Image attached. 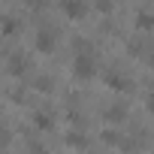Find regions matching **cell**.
<instances>
[{
    "mask_svg": "<svg viewBox=\"0 0 154 154\" xmlns=\"http://www.w3.org/2000/svg\"><path fill=\"white\" fill-rule=\"evenodd\" d=\"M97 57L91 54V51H79L75 54V60H72V75L75 79H91V75L97 72V63H94Z\"/></svg>",
    "mask_w": 154,
    "mask_h": 154,
    "instance_id": "6da1fadb",
    "label": "cell"
},
{
    "mask_svg": "<svg viewBox=\"0 0 154 154\" xmlns=\"http://www.w3.org/2000/svg\"><path fill=\"white\" fill-rule=\"evenodd\" d=\"M54 36H57L54 27H39L36 30V48L39 51H51L54 48Z\"/></svg>",
    "mask_w": 154,
    "mask_h": 154,
    "instance_id": "7a4b0ae2",
    "label": "cell"
},
{
    "mask_svg": "<svg viewBox=\"0 0 154 154\" xmlns=\"http://www.w3.org/2000/svg\"><path fill=\"white\" fill-rule=\"evenodd\" d=\"M60 9L69 18H82L85 15V0H60Z\"/></svg>",
    "mask_w": 154,
    "mask_h": 154,
    "instance_id": "3957f363",
    "label": "cell"
},
{
    "mask_svg": "<svg viewBox=\"0 0 154 154\" xmlns=\"http://www.w3.org/2000/svg\"><path fill=\"white\" fill-rule=\"evenodd\" d=\"M27 69V57H24V51H15L12 57H9V72L12 75H21Z\"/></svg>",
    "mask_w": 154,
    "mask_h": 154,
    "instance_id": "277c9868",
    "label": "cell"
},
{
    "mask_svg": "<svg viewBox=\"0 0 154 154\" xmlns=\"http://www.w3.org/2000/svg\"><path fill=\"white\" fill-rule=\"evenodd\" d=\"M69 145H85V139H82V133H69V139H66Z\"/></svg>",
    "mask_w": 154,
    "mask_h": 154,
    "instance_id": "5b68a950",
    "label": "cell"
},
{
    "mask_svg": "<svg viewBox=\"0 0 154 154\" xmlns=\"http://www.w3.org/2000/svg\"><path fill=\"white\" fill-rule=\"evenodd\" d=\"M109 118H124V106H112L109 109Z\"/></svg>",
    "mask_w": 154,
    "mask_h": 154,
    "instance_id": "8992f818",
    "label": "cell"
},
{
    "mask_svg": "<svg viewBox=\"0 0 154 154\" xmlns=\"http://www.w3.org/2000/svg\"><path fill=\"white\" fill-rule=\"evenodd\" d=\"M3 30H6V33H12V30H15V21H12V18H6V24H3Z\"/></svg>",
    "mask_w": 154,
    "mask_h": 154,
    "instance_id": "52a82bcc",
    "label": "cell"
},
{
    "mask_svg": "<svg viewBox=\"0 0 154 154\" xmlns=\"http://www.w3.org/2000/svg\"><path fill=\"white\" fill-rule=\"evenodd\" d=\"M148 106H151V109H154V94H151V97H148Z\"/></svg>",
    "mask_w": 154,
    "mask_h": 154,
    "instance_id": "ba28073f",
    "label": "cell"
}]
</instances>
